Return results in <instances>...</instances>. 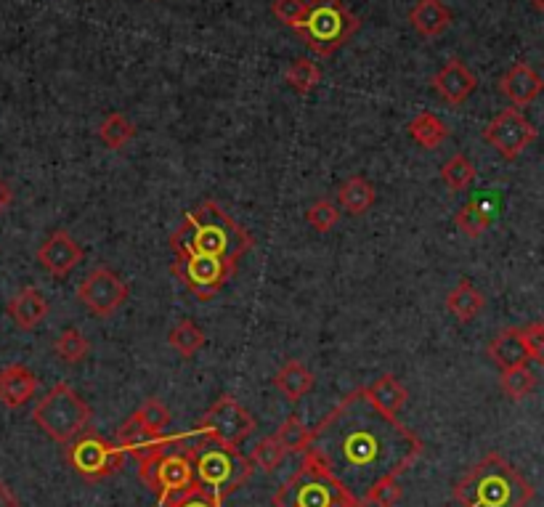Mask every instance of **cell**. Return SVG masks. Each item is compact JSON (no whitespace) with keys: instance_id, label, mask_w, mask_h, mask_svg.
I'll return each instance as SVG.
<instances>
[{"instance_id":"6","label":"cell","mask_w":544,"mask_h":507,"mask_svg":"<svg viewBox=\"0 0 544 507\" xmlns=\"http://www.w3.org/2000/svg\"><path fill=\"white\" fill-rule=\"evenodd\" d=\"M361 19L343 0H308V14L300 24V38L316 56H332L359 32Z\"/></svg>"},{"instance_id":"42","label":"cell","mask_w":544,"mask_h":507,"mask_svg":"<svg viewBox=\"0 0 544 507\" xmlns=\"http://www.w3.org/2000/svg\"><path fill=\"white\" fill-rule=\"evenodd\" d=\"M529 3L537 8V11H542V14H544V0H529Z\"/></svg>"},{"instance_id":"25","label":"cell","mask_w":544,"mask_h":507,"mask_svg":"<svg viewBox=\"0 0 544 507\" xmlns=\"http://www.w3.org/2000/svg\"><path fill=\"white\" fill-rule=\"evenodd\" d=\"M205 340L207 338L205 332L200 330V324L192 322V319H184V322H178L176 327H173L168 343L173 351H178L184 359H189V356H194L197 351H202Z\"/></svg>"},{"instance_id":"35","label":"cell","mask_w":544,"mask_h":507,"mask_svg":"<svg viewBox=\"0 0 544 507\" xmlns=\"http://www.w3.org/2000/svg\"><path fill=\"white\" fill-rule=\"evenodd\" d=\"M287 457V449L282 446V441L276 436H266L263 441H258V446L253 449V462L255 468H261L263 473H274L279 465Z\"/></svg>"},{"instance_id":"19","label":"cell","mask_w":544,"mask_h":507,"mask_svg":"<svg viewBox=\"0 0 544 507\" xmlns=\"http://www.w3.org/2000/svg\"><path fill=\"white\" fill-rule=\"evenodd\" d=\"M409 24L422 38H438L449 30L452 24V11L441 0H417L409 11Z\"/></svg>"},{"instance_id":"20","label":"cell","mask_w":544,"mask_h":507,"mask_svg":"<svg viewBox=\"0 0 544 507\" xmlns=\"http://www.w3.org/2000/svg\"><path fill=\"white\" fill-rule=\"evenodd\" d=\"M364 391H367V396L372 399V404H375L377 409H383L388 417H399V412L404 409V404H407L409 399V391L404 388V383L393 375H380L375 383L367 385Z\"/></svg>"},{"instance_id":"17","label":"cell","mask_w":544,"mask_h":507,"mask_svg":"<svg viewBox=\"0 0 544 507\" xmlns=\"http://www.w3.org/2000/svg\"><path fill=\"white\" fill-rule=\"evenodd\" d=\"M489 359L502 372L515 367H529L531 354L526 348V340H523L521 327H507V330L497 332V338L489 343Z\"/></svg>"},{"instance_id":"24","label":"cell","mask_w":544,"mask_h":507,"mask_svg":"<svg viewBox=\"0 0 544 507\" xmlns=\"http://www.w3.org/2000/svg\"><path fill=\"white\" fill-rule=\"evenodd\" d=\"M340 205H343L351 216H364L372 205H375V186L369 184L367 178L351 176L340 186Z\"/></svg>"},{"instance_id":"21","label":"cell","mask_w":544,"mask_h":507,"mask_svg":"<svg viewBox=\"0 0 544 507\" xmlns=\"http://www.w3.org/2000/svg\"><path fill=\"white\" fill-rule=\"evenodd\" d=\"M274 385L279 388V393H282L287 401H300L303 396H306L311 388H314V375L308 372V367L303 362H287L279 372H276L274 377Z\"/></svg>"},{"instance_id":"38","label":"cell","mask_w":544,"mask_h":507,"mask_svg":"<svg viewBox=\"0 0 544 507\" xmlns=\"http://www.w3.org/2000/svg\"><path fill=\"white\" fill-rule=\"evenodd\" d=\"M523 330V340H526V348H529L531 362H537L539 367H544V322H531Z\"/></svg>"},{"instance_id":"9","label":"cell","mask_w":544,"mask_h":507,"mask_svg":"<svg viewBox=\"0 0 544 507\" xmlns=\"http://www.w3.org/2000/svg\"><path fill=\"white\" fill-rule=\"evenodd\" d=\"M173 274L194 298L210 300L223 290V285L237 274V263L215 255H176L173 258Z\"/></svg>"},{"instance_id":"18","label":"cell","mask_w":544,"mask_h":507,"mask_svg":"<svg viewBox=\"0 0 544 507\" xmlns=\"http://www.w3.org/2000/svg\"><path fill=\"white\" fill-rule=\"evenodd\" d=\"M8 316L14 319V324L19 330H35L43 324V319L48 316V300L43 298V292L35 290V287H24L11 298L8 303Z\"/></svg>"},{"instance_id":"32","label":"cell","mask_w":544,"mask_h":507,"mask_svg":"<svg viewBox=\"0 0 544 507\" xmlns=\"http://www.w3.org/2000/svg\"><path fill=\"white\" fill-rule=\"evenodd\" d=\"M499 383H502V393L505 396H510L513 401H521L534 393V388H537V375L529 367L505 369Z\"/></svg>"},{"instance_id":"10","label":"cell","mask_w":544,"mask_h":507,"mask_svg":"<svg viewBox=\"0 0 544 507\" xmlns=\"http://www.w3.org/2000/svg\"><path fill=\"white\" fill-rule=\"evenodd\" d=\"M255 428H258L255 417L234 396H221L202 415V420L194 428V436L213 438V441L239 446Z\"/></svg>"},{"instance_id":"16","label":"cell","mask_w":544,"mask_h":507,"mask_svg":"<svg viewBox=\"0 0 544 507\" xmlns=\"http://www.w3.org/2000/svg\"><path fill=\"white\" fill-rule=\"evenodd\" d=\"M542 91L544 80L526 62H518L502 77V93L513 101V107H529L531 101H537L542 96Z\"/></svg>"},{"instance_id":"30","label":"cell","mask_w":544,"mask_h":507,"mask_svg":"<svg viewBox=\"0 0 544 507\" xmlns=\"http://www.w3.org/2000/svg\"><path fill=\"white\" fill-rule=\"evenodd\" d=\"M454 223H457V229L470 239H478L483 231L491 226V216L486 213L481 202H468V205H462L457 210V216H454Z\"/></svg>"},{"instance_id":"2","label":"cell","mask_w":544,"mask_h":507,"mask_svg":"<svg viewBox=\"0 0 544 507\" xmlns=\"http://www.w3.org/2000/svg\"><path fill=\"white\" fill-rule=\"evenodd\" d=\"M253 245V234L226 216L213 200L202 202L200 208L186 213L184 223L170 237L173 255H215L231 263L242 261V255L253 250Z\"/></svg>"},{"instance_id":"4","label":"cell","mask_w":544,"mask_h":507,"mask_svg":"<svg viewBox=\"0 0 544 507\" xmlns=\"http://www.w3.org/2000/svg\"><path fill=\"white\" fill-rule=\"evenodd\" d=\"M194 438L197 441L192 446V462L197 470V481L213 497L223 502L253 478V457H245L239 452V446L213 441V438Z\"/></svg>"},{"instance_id":"27","label":"cell","mask_w":544,"mask_h":507,"mask_svg":"<svg viewBox=\"0 0 544 507\" xmlns=\"http://www.w3.org/2000/svg\"><path fill=\"white\" fill-rule=\"evenodd\" d=\"M133 136H136V125H133L125 115H120V112H112V115H107L101 120L99 139L104 141L109 149H123Z\"/></svg>"},{"instance_id":"33","label":"cell","mask_w":544,"mask_h":507,"mask_svg":"<svg viewBox=\"0 0 544 507\" xmlns=\"http://www.w3.org/2000/svg\"><path fill=\"white\" fill-rule=\"evenodd\" d=\"M401 497H404V489L399 484V476H385L361 497V502L364 507H393L399 505Z\"/></svg>"},{"instance_id":"34","label":"cell","mask_w":544,"mask_h":507,"mask_svg":"<svg viewBox=\"0 0 544 507\" xmlns=\"http://www.w3.org/2000/svg\"><path fill=\"white\" fill-rule=\"evenodd\" d=\"M88 348H91V346H88V338H85L80 330H75V327L64 330L54 343L56 356H59V359H62V362H67V364L83 362L85 356H88Z\"/></svg>"},{"instance_id":"3","label":"cell","mask_w":544,"mask_h":507,"mask_svg":"<svg viewBox=\"0 0 544 507\" xmlns=\"http://www.w3.org/2000/svg\"><path fill=\"white\" fill-rule=\"evenodd\" d=\"M534 486L502 454L491 452L454 484V500L462 507H526Z\"/></svg>"},{"instance_id":"36","label":"cell","mask_w":544,"mask_h":507,"mask_svg":"<svg viewBox=\"0 0 544 507\" xmlns=\"http://www.w3.org/2000/svg\"><path fill=\"white\" fill-rule=\"evenodd\" d=\"M271 11H274V16L284 27H292V30L298 32L308 14V0H274Z\"/></svg>"},{"instance_id":"29","label":"cell","mask_w":544,"mask_h":507,"mask_svg":"<svg viewBox=\"0 0 544 507\" xmlns=\"http://www.w3.org/2000/svg\"><path fill=\"white\" fill-rule=\"evenodd\" d=\"M311 433L314 431H308L298 415H290L282 423V428L276 431V438L282 441V446L287 449V454L290 452L292 454H306L308 446H311Z\"/></svg>"},{"instance_id":"11","label":"cell","mask_w":544,"mask_h":507,"mask_svg":"<svg viewBox=\"0 0 544 507\" xmlns=\"http://www.w3.org/2000/svg\"><path fill=\"white\" fill-rule=\"evenodd\" d=\"M537 128L529 123V117H523L518 107L502 109L486 128H483V141L497 149L505 160H518L523 149L537 141Z\"/></svg>"},{"instance_id":"5","label":"cell","mask_w":544,"mask_h":507,"mask_svg":"<svg viewBox=\"0 0 544 507\" xmlns=\"http://www.w3.org/2000/svg\"><path fill=\"white\" fill-rule=\"evenodd\" d=\"M274 507H364V502L316 462L303 460L274 494Z\"/></svg>"},{"instance_id":"8","label":"cell","mask_w":544,"mask_h":507,"mask_svg":"<svg viewBox=\"0 0 544 507\" xmlns=\"http://www.w3.org/2000/svg\"><path fill=\"white\" fill-rule=\"evenodd\" d=\"M64 457H67L69 468L75 470L83 481H104V478L120 473L125 462V449L88 428L75 441H69Z\"/></svg>"},{"instance_id":"40","label":"cell","mask_w":544,"mask_h":507,"mask_svg":"<svg viewBox=\"0 0 544 507\" xmlns=\"http://www.w3.org/2000/svg\"><path fill=\"white\" fill-rule=\"evenodd\" d=\"M0 507H19V500H16V494L11 492V486L6 481H0Z\"/></svg>"},{"instance_id":"39","label":"cell","mask_w":544,"mask_h":507,"mask_svg":"<svg viewBox=\"0 0 544 507\" xmlns=\"http://www.w3.org/2000/svg\"><path fill=\"white\" fill-rule=\"evenodd\" d=\"M170 507H223V502L207 492L205 486H197V489H192V492L186 494L184 500H178L176 505Z\"/></svg>"},{"instance_id":"31","label":"cell","mask_w":544,"mask_h":507,"mask_svg":"<svg viewBox=\"0 0 544 507\" xmlns=\"http://www.w3.org/2000/svg\"><path fill=\"white\" fill-rule=\"evenodd\" d=\"M441 178H444V184L452 192H462V189H468L476 181V165L465 154H454L452 160L441 168Z\"/></svg>"},{"instance_id":"41","label":"cell","mask_w":544,"mask_h":507,"mask_svg":"<svg viewBox=\"0 0 544 507\" xmlns=\"http://www.w3.org/2000/svg\"><path fill=\"white\" fill-rule=\"evenodd\" d=\"M8 205H11V189L6 181H0V213H6Z\"/></svg>"},{"instance_id":"13","label":"cell","mask_w":544,"mask_h":507,"mask_svg":"<svg viewBox=\"0 0 544 507\" xmlns=\"http://www.w3.org/2000/svg\"><path fill=\"white\" fill-rule=\"evenodd\" d=\"M430 85H433V91H436L444 101H449V104H465V101L476 93L478 80L468 64L460 62V59H449V62L433 75Z\"/></svg>"},{"instance_id":"12","label":"cell","mask_w":544,"mask_h":507,"mask_svg":"<svg viewBox=\"0 0 544 507\" xmlns=\"http://www.w3.org/2000/svg\"><path fill=\"white\" fill-rule=\"evenodd\" d=\"M131 290L125 285L123 279L117 277L112 269H93L88 277L83 279V285L77 287V298L83 303L91 314L101 316V319H107L117 311V308L123 306L125 300H128Z\"/></svg>"},{"instance_id":"14","label":"cell","mask_w":544,"mask_h":507,"mask_svg":"<svg viewBox=\"0 0 544 507\" xmlns=\"http://www.w3.org/2000/svg\"><path fill=\"white\" fill-rule=\"evenodd\" d=\"M80 261H83V247L62 229L54 231L38 250V263L51 277H67Z\"/></svg>"},{"instance_id":"37","label":"cell","mask_w":544,"mask_h":507,"mask_svg":"<svg viewBox=\"0 0 544 507\" xmlns=\"http://www.w3.org/2000/svg\"><path fill=\"white\" fill-rule=\"evenodd\" d=\"M306 221L311 223V229L322 231V234H324V231H332L335 226H338L340 213H338V208L332 205V202L319 200V202H314L311 208H308Z\"/></svg>"},{"instance_id":"7","label":"cell","mask_w":544,"mask_h":507,"mask_svg":"<svg viewBox=\"0 0 544 507\" xmlns=\"http://www.w3.org/2000/svg\"><path fill=\"white\" fill-rule=\"evenodd\" d=\"M91 407L67 383H56L32 409V420L51 441L67 446L91 425Z\"/></svg>"},{"instance_id":"1","label":"cell","mask_w":544,"mask_h":507,"mask_svg":"<svg viewBox=\"0 0 544 507\" xmlns=\"http://www.w3.org/2000/svg\"><path fill=\"white\" fill-rule=\"evenodd\" d=\"M422 452V441L399 417L385 415L364 388H356L316 425L306 460L364 497L380 478L407 473Z\"/></svg>"},{"instance_id":"23","label":"cell","mask_w":544,"mask_h":507,"mask_svg":"<svg viewBox=\"0 0 544 507\" xmlns=\"http://www.w3.org/2000/svg\"><path fill=\"white\" fill-rule=\"evenodd\" d=\"M409 136H412L414 144H420L422 149H438L449 139V128L441 117H436L433 112H420L409 123Z\"/></svg>"},{"instance_id":"22","label":"cell","mask_w":544,"mask_h":507,"mask_svg":"<svg viewBox=\"0 0 544 507\" xmlns=\"http://www.w3.org/2000/svg\"><path fill=\"white\" fill-rule=\"evenodd\" d=\"M483 306H486V298L476 290V285H473L470 279H462L460 285L446 295V308H449L460 322H473V319L483 311Z\"/></svg>"},{"instance_id":"15","label":"cell","mask_w":544,"mask_h":507,"mask_svg":"<svg viewBox=\"0 0 544 507\" xmlns=\"http://www.w3.org/2000/svg\"><path fill=\"white\" fill-rule=\"evenodd\" d=\"M38 391V377L24 364H11L0 369V404L8 409L24 407Z\"/></svg>"},{"instance_id":"28","label":"cell","mask_w":544,"mask_h":507,"mask_svg":"<svg viewBox=\"0 0 544 507\" xmlns=\"http://www.w3.org/2000/svg\"><path fill=\"white\" fill-rule=\"evenodd\" d=\"M284 80L295 93H311L322 80V70L319 64L311 62V59H295L290 62L287 72H284Z\"/></svg>"},{"instance_id":"26","label":"cell","mask_w":544,"mask_h":507,"mask_svg":"<svg viewBox=\"0 0 544 507\" xmlns=\"http://www.w3.org/2000/svg\"><path fill=\"white\" fill-rule=\"evenodd\" d=\"M136 420L144 425V431L152 438L168 436V425H170V409L162 404L160 399H146L141 407L133 412Z\"/></svg>"}]
</instances>
